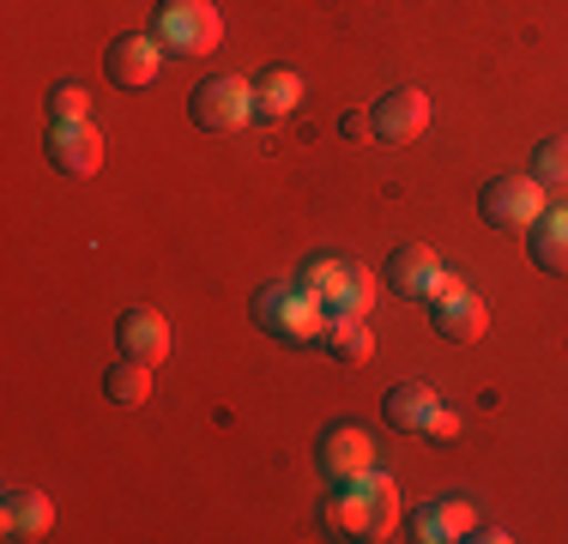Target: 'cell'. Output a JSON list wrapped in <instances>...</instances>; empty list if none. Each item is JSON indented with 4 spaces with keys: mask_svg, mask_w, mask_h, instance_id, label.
<instances>
[{
    "mask_svg": "<svg viewBox=\"0 0 568 544\" xmlns=\"http://www.w3.org/2000/svg\"><path fill=\"white\" fill-rule=\"evenodd\" d=\"M187 115H194V128L206 133H236L254 121V85L236 73H212L194 85V98H187Z\"/></svg>",
    "mask_w": 568,
    "mask_h": 544,
    "instance_id": "obj_6",
    "label": "cell"
},
{
    "mask_svg": "<svg viewBox=\"0 0 568 544\" xmlns=\"http://www.w3.org/2000/svg\"><path fill=\"white\" fill-rule=\"evenodd\" d=\"M550 206V194L532 182V170H514V175H496V182H484V194H478V218L490 230H508V236H526V230L545 218Z\"/></svg>",
    "mask_w": 568,
    "mask_h": 544,
    "instance_id": "obj_4",
    "label": "cell"
},
{
    "mask_svg": "<svg viewBox=\"0 0 568 544\" xmlns=\"http://www.w3.org/2000/svg\"><path fill=\"white\" fill-rule=\"evenodd\" d=\"M321 478L327 484H351V478H363V472L375 466V442H369V430H357V424H339V430H327L321 435Z\"/></svg>",
    "mask_w": 568,
    "mask_h": 544,
    "instance_id": "obj_10",
    "label": "cell"
},
{
    "mask_svg": "<svg viewBox=\"0 0 568 544\" xmlns=\"http://www.w3.org/2000/svg\"><path fill=\"white\" fill-rule=\"evenodd\" d=\"M49 115L55 121H91V91L79 85V79H61V85L49 91Z\"/></svg>",
    "mask_w": 568,
    "mask_h": 544,
    "instance_id": "obj_22",
    "label": "cell"
},
{
    "mask_svg": "<svg viewBox=\"0 0 568 544\" xmlns=\"http://www.w3.org/2000/svg\"><path fill=\"white\" fill-rule=\"evenodd\" d=\"M387 291L405 296V303H429V296L442 291V279H448V266H442V254L429 249V242H405V249L387 254Z\"/></svg>",
    "mask_w": 568,
    "mask_h": 544,
    "instance_id": "obj_7",
    "label": "cell"
},
{
    "mask_svg": "<svg viewBox=\"0 0 568 544\" xmlns=\"http://www.w3.org/2000/svg\"><path fill=\"white\" fill-rule=\"evenodd\" d=\"M339 133H345V140H375V121L363 115V109H351V115L339 121Z\"/></svg>",
    "mask_w": 568,
    "mask_h": 544,
    "instance_id": "obj_24",
    "label": "cell"
},
{
    "mask_svg": "<svg viewBox=\"0 0 568 544\" xmlns=\"http://www.w3.org/2000/svg\"><path fill=\"white\" fill-rule=\"evenodd\" d=\"M49 163H55L61 175H98L103 170V133L91 128V121H55L49 128Z\"/></svg>",
    "mask_w": 568,
    "mask_h": 544,
    "instance_id": "obj_9",
    "label": "cell"
},
{
    "mask_svg": "<svg viewBox=\"0 0 568 544\" xmlns=\"http://www.w3.org/2000/svg\"><path fill=\"white\" fill-rule=\"evenodd\" d=\"M369 121H375V140H387V145H405V140H417V133L429 128V98L424 91H387L382 103L369 109Z\"/></svg>",
    "mask_w": 568,
    "mask_h": 544,
    "instance_id": "obj_11",
    "label": "cell"
},
{
    "mask_svg": "<svg viewBox=\"0 0 568 544\" xmlns=\"http://www.w3.org/2000/svg\"><path fill=\"white\" fill-rule=\"evenodd\" d=\"M158 67H164V43L158 37H115L110 43V79L121 91H140V85H152L158 79Z\"/></svg>",
    "mask_w": 568,
    "mask_h": 544,
    "instance_id": "obj_13",
    "label": "cell"
},
{
    "mask_svg": "<svg viewBox=\"0 0 568 544\" xmlns=\"http://www.w3.org/2000/svg\"><path fill=\"white\" fill-rule=\"evenodd\" d=\"M532 182L545 188V194H568V133H562V140H545V145H538Z\"/></svg>",
    "mask_w": 568,
    "mask_h": 544,
    "instance_id": "obj_21",
    "label": "cell"
},
{
    "mask_svg": "<svg viewBox=\"0 0 568 544\" xmlns=\"http://www.w3.org/2000/svg\"><path fill=\"white\" fill-rule=\"evenodd\" d=\"M429 315H436V333L448 339V345H471V339H484V326H490V315H484V303H478V291H466L454 272L442 279V291L429 296Z\"/></svg>",
    "mask_w": 568,
    "mask_h": 544,
    "instance_id": "obj_8",
    "label": "cell"
},
{
    "mask_svg": "<svg viewBox=\"0 0 568 544\" xmlns=\"http://www.w3.org/2000/svg\"><path fill=\"white\" fill-rule=\"evenodd\" d=\"M471 538H478V544H503L508 533H503V526H471Z\"/></svg>",
    "mask_w": 568,
    "mask_h": 544,
    "instance_id": "obj_25",
    "label": "cell"
},
{
    "mask_svg": "<svg viewBox=\"0 0 568 544\" xmlns=\"http://www.w3.org/2000/svg\"><path fill=\"white\" fill-rule=\"evenodd\" d=\"M103 393H110L115 405H145V400H152V363L115 357L110 370H103Z\"/></svg>",
    "mask_w": 568,
    "mask_h": 544,
    "instance_id": "obj_20",
    "label": "cell"
},
{
    "mask_svg": "<svg viewBox=\"0 0 568 544\" xmlns=\"http://www.w3.org/2000/svg\"><path fill=\"white\" fill-rule=\"evenodd\" d=\"M55 526V508H49L43 490H12L7 508H0V533L7 538H43Z\"/></svg>",
    "mask_w": 568,
    "mask_h": 544,
    "instance_id": "obj_17",
    "label": "cell"
},
{
    "mask_svg": "<svg viewBox=\"0 0 568 544\" xmlns=\"http://www.w3.org/2000/svg\"><path fill=\"white\" fill-rule=\"evenodd\" d=\"M152 37L170 54H212V49H219V37H224V19H219L212 0H164V7H158Z\"/></svg>",
    "mask_w": 568,
    "mask_h": 544,
    "instance_id": "obj_5",
    "label": "cell"
},
{
    "mask_svg": "<svg viewBox=\"0 0 568 544\" xmlns=\"http://www.w3.org/2000/svg\"><path fill=\"white\" fill-rule=\"evenodd\" d=\"M382 412H387V424H394V430L424 435V430H429V417L442 412V393L429 387V381H399V387L387 393V405H382Z\"/></svg>",
    "mask_w": 568,
    "mask_h": 544,
    "instance_id": "obj_15",
    "label": "cell"
},
{
    "mask_svg": "<svg viewBox=\"0 0 568 544\" xmlns=\"http://www.w3.org/2000/svg\"><path fill=\"white\" fill-rule=\"evenodd\" d=\"M115 345L121 357H140V363H164L170 357V321L158 315V309H128V315L115 321Z\"/></svg>",
    "mask_w": 568,
    "mask_h": 544,
    "instance_id": "obj_12",
    "label": "cell"
},
{
    "mask_svg": "<svg viewBox=\"0 0 568 544\" xmlns=\"http://www.w3.org/2000/svg\"><path fill=\"white\" fill-rule=\"evenodd\" d=\"M471 526H478V514H471V502H429L424 514H417V538L424 544H448V538H471Z\"/></svg>",
    "mask_w": 568,
    "mask_h": 544,
    "instance_id": "obj_19",
    "label": "cell"
},
{
    "mask_svg": "<svg viewBox=\"0 0 568 544\" xmlns=\"http://www.w3.org/2000/svg\"><path fill=\"white\" fill-rule=\"evenodd\" d=\"M296 284L327 309V321L333 315H369V303H375V272L357 261H339V254H308Z\"/></svg>",
    "mask_w": 568,
    "mask_h": 544,
    "instance_id": "obj_2",
    "label": "cell"
},
{
    "mask_svg": "<svg viewBox=\"0 0 568 544\" xmlns=\"http://www.w3.org/2000/svg\"><path fill=\"white\" fill-rule=\"evenodd\" d=\"M526 249H532V261L545 272L568 279V206H545V218L526 230Z\"/></svg>",
    "mask_w": 568,
    "mask_h": 544,
    "instance_id": "obj_16",
    "label": "cell"
},
{
    "mask_svg": "<svg viewBox=\"0 0 568 544\" xmlns=\"http://www.w3.org/2000/svg\"><path fill=\"white\" fill-rule=\"evenodd\" d=\"M303 73H291V67H266L261 79H254V121H284L303 109Z\"/></svg>",
    "mask_w": 568,
    "mask_h": 544,
    "instance_id": "obj_14",
    "label": "cell"
},
{
    "mask_svg": "<svg viewBox=\"0 0 568 544\" xmlns=\"http://www.w3.org/2000/svg\"><path fill=\"white\" fill-rule=\"evenodd\" d=\"M321 521H327V533L339 538H357V544H382L394 538L399 526V490L387 472H363V478L351 484H333V496L321 502Z\"/></svg>",
    "mask_w": 568,
    "mask_h": 544,
    "instance_id": "obj_1",
    "label": "cell"
},
{
    "mask_svg": "<svg viewBox=\"0 0 568 544\" xmlns=\"http://www.w3.org/2000/svg\"><path fill=\"white\" fill-rule=\"evenodd\" d=\"M429 442H442V447H448V442H459V412H448V405H442V412L436 417H429Z\"/></svg>",
    "mask_w": 568,
    "mask_h": 544,
    "instance_id": "obj_23",
    "label": "cell"
},
{
    "mask_svg": "<svg viewBox=\"0 0 568 544\" xmlns=\"http://www.w3.org/2000/svg\"><path fill=\"white\" fill-rule=\"evenodd\" d=\"M321 345H327V357L345 363V370H357V363L375 357V333H369V321H363V315H333L327 333H321Z\"/></svg>",
    "mask_w": 568,
    "mask_h": 544,
    "instance_id": "obj_18",
    "label": "cell"
},
{
    "mask_svg": "<svg viewBox=\"0 0 568 544\" xmlns=\"http://www.w3.org/2000/svg\"><path fill=\"white\" fill-rule=\"evenodd\" d=\"M254 321L273 339H284V345H321V333H327V309L303 284H266L254 296Z\"/></svg>",
    "mask_w": 568,
    "mask_h": 544,
    "instance_id": "obj_3",
    "label": "cell"
}]
</instances>
